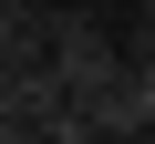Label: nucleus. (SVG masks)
<instances>
[{
    "label": "nucleus",
    "instance_id": "1",
    "mask_svg": "<svg viewBox=\"0 0 155 144\" xmlns=\"http://www.w3.org/2000/svg\"><path fill=\"white\" fill-rule=\"evenodd\" d=\"M83 124H93V144H134V134H155V62H134V52H114L83 93Z\"/></svg>",
    "mask_w": 155,
    "mask_h": 144
},
{
    "label": "nucleus",
    "instance_id": "2",
    "mask_svg": "<svg viewBox=\"0 0 155 144\" xmlns=\"http://www.w3.org/2000/svg\"><path fill=\"white\" fill-rule=\"evenodd\" d=\"M41 41H52V83H62V93H83L93 72L114 62V41H104V21H93V11H62V0L41 11Z\"/></svg>",
    "mask_w": 155,
    "mask_h": 144
},
{
    "label": "nucleus",
    "instance_id": "3",
    "mask_svg": "<svg viewBox=\"0 0 155 144\" xmlns=\"http://www.w3.org/2000/svg\"><path fill=\"white\" fill-rule=\"evenodd\" d=\"M134 62H155V0H134Z\"/></svg>",
    "mask_w": 155,
    "mask_h": 144
},
{
    "label": "nucleus",
    "instance_id": "4",
    "mask_svg": "<svg viewBox=\"0 0 155 144\" xmlns=\"http://www.w3.org/2000/svg\"><path fill=\"white\" fill-rule=\"evenodd\" d=\"M0 144H41V134H31V124H21V113H0Z\"/></svg>",
    "mask_w": 155,
    "mask_h": 144
},
{
    "label": "nucleus",
    "instance_id": "5",
    "mask_svg": "<svg viewBox=\"0 0 155 144\" xmlns=\"http://www.w3.org/2000/svg\"><path fill=\"white\" fill-rule=\"evenodd\" d=\"M31 11H52V0H0V21H31Z\"/></svg>",
    "mask_w": 155,
    "mask_h": 144
}]
</instances>
